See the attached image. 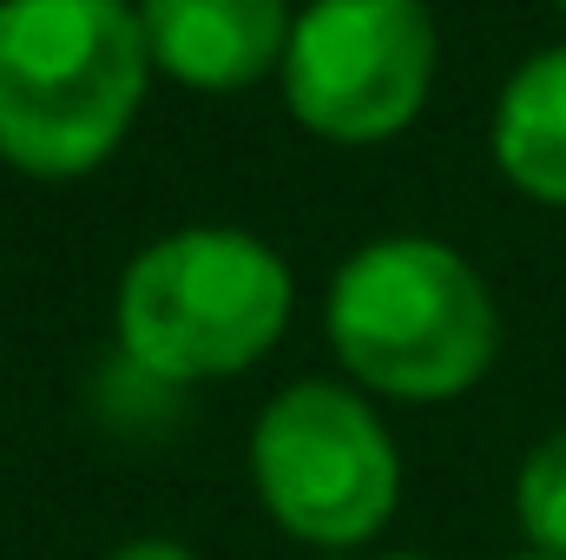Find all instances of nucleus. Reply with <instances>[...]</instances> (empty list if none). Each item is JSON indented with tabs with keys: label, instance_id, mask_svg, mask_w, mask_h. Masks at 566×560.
<instances>
[{
	"label": "nucleus",
	"instance_id": "obj_1",
	"mask_svg": "<svg viewBox=\"0 0 566 560\" xmlns=\"http://www.w3.org/2000/svg\"><path fill=\"white\" fill-rule=\"evenodd\" d=\"M323 336L376 403H454L501 356V303L488 278L428 231L356 245L323 290Z\"/></svg>",
	"mask_w": 566,
	"mask_h": 560
},
{
	"label": "nucleus",
	"instance_id": "obj_2",
	"mask_svg": "<svg viewBox=\"0 0 566 560\" xmlns=\"http://www.w3.org/2000/svg\"><path fill=\"white\" fill-rule=\"evenodd\" d=\"M151 93L133 0H0V158L66 185L133 139Z\"/></svg>",
	"mask_w": 566,
	"mask_h": 560
},
{
	"label": "nucleus",
	"instance_id": "obj_3",
	"mask_svg": "<svg viewBox=\"0 0 566 560\" xmlns=\"http://www.w3.org/2000/svg\"><path fill=\"white\" fill-rule=\"evenodd\" d=\"M296 317V271L244 225H178L133 251L113 290L119 356L145 383L191 390L258 370Z\"/></svg>",
	"mask_w": 566,
	"mask_h": 560
},
{
	"label": "nucleus",
	"instance_id": "obj_4",
	"mask_svg": "<svg viewBox=\"0 0 566 560\" xmlns=\"http://www.w3.org/2000/svg\"><path fill=\"white\" fill-rule=\"evenodd\" d=\"M251 488L303 548H369L402 501V448L376 396L336 376L283 383L251 422Z\"/></svg>",
	"mask_w": 566,
	"mask_h": 560
},
{
	"label": "nucleus",
	"instance_id": "obj_5",
	"mask_svg": "<svg viewBox=\"0 0 566 560\" xmlns=\"http://www.w3.org/2000/svg\"><path fill=\"white\" fill-rule=\"evenodd\" d=\"M441 33L428 0H303L277 66L283 113L323 145L402 139L428 113Z\"/></svg>",
	"mask_w": 566,
	"mask_h": 560
},
{
	"label": "nucleus",
	"instance_id": "obj_6",
	"mask_svg": "<svg viewBox=\"0 0 566 560\" xmlns=\"http://www.w3.org/2000/svg\"><path fill=\"white\" fill-rule=\"evenodd\" d=\"M145 60L158 80L231 100L258 80H277L290 46V0H133Z\"/></svg>",
	"mask_w": 566,
	"mask_h": 560
},
{
	"label": "nucleus",
	"instance_id": "obj_7",
	"mask_svg": "<svg viewBox=\"0 0 566 560\" xmlns=\"http://www.w3.org/2000/svg\"><path fill=\"white\" fill-rule=\"evenodd\" d=\"M494 172L534 198L566 211V40L541 46L534 60H521L494 100V126H488Z\"/></svg>",
	"mask_w": 566,
	"mask_h": 560
},
{
	"label": "nucleus",
	"instance_id": "obj_8",
	"mask_svg": "<svg viewBox=\"0 0 566 560\" xmlns=\"http://www.w3.org/2000/svg\"><path fill=\"white\" fill-rule=\"evenodd\" d=\"M514 515H521L527 548L566 560V422L527 448V462L514 475Z\"/></svg>",
	"mask_w": 566,
	"mask_h": 560
},
{
	"label": "nucleus",
	"instance_id": "obj_9",
	"mask_svg": "<svg viewBox=\"0 0 566 560\" xmlns=\"http://www.w3.org/2000/svg\"><path fill=\"white\" fill-rule=\"evenodd\" d=\"M106 560H198L185 541H171V535H139V541H119Z\"/></svg>",
	"mask_w": 566,
	"mask_h": 560
},
{
	"label": "nucleus",
	"instance_id": "obj_10",
	"mask_svg": "<svg viewBox=\"0 0 566 560\" xmlns=\"http://www.w3.org/2000/svg\"><path fill=\"white\" fill-rule=\"evenodd\" d=\"M514 560H560V554H541V548H527V554H514Z\"/></svg>",
	"mask_w": 566,
	"mask_h": 560
},
{
	"label": "nucleus",
	"instance_id": "obj_11",
	"mask_svg": "<svg viewBox=\"0 0 566 560\" xmlns=\"http://www.w3.org/2000/svg\"><path fill=\"white\" fill-rule=\"evenodd\" d=\"M376 560H428V554H376Z\"/></svg>",
	"mask_w": 566,
	"mask_h": 560
},
{
	"label": "nucleus",
	"instance_id": "obj_12",
	"mask_svg": "<svg viewBox=\"0 0 566 560\" xmlns=\"http://www.w3.org/2000/svg\"><path fill=\"white\" fill-rule=\"evenodd\" d=\"M554 7H560V13H566V0H554Z\"/></svg>",
	"mask_w": 566,
	"mask_h": 560
}]
</instances>
